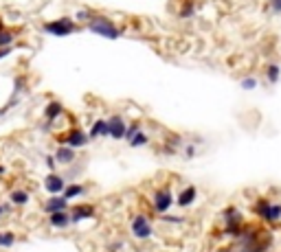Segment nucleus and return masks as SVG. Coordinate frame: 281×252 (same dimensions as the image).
<instances>
[{"instance_id":"9d476101","label":"nucleus","mask_w":281,"mask_h":252,"mask_svg":"<svg viewBox=\"0 0 281 252\" xmlns=\"http://www.w3.org/2000/svg\"><path fill=\"white\" fill-rule=\"evenodd\" d=\"M44 213L46 215H53V213H62L68 208V200H66L64 195H51L46 202H44Z\"/></svg>"},{"instance_id":"a878e982","label":"nucleus","mask_w":281,"mask_h":252,"mask_svg":"<svg viewBox=\"0 0 281 252\" xmlns=\"http://www.w3.org/2000/svg\"><path fill=\"white\" fill-rule=\"evenodd\" d=\"M240 86H242V90H255V88H257V79H255V77H244Z\"/></svg>"},{"instance_id":"c85d7f7f","label":"nucleus","mask_w":281,"mask_h":252,"mask_svg":"<svg viewBox=\"0 0 281 252\" xmlns=\"http://www.w3.org/2000/svg\"><path fill=\"white\" fill-rule=\"evenodd\" d=\"M46 164H48V169H51V173H55V167H57V160H55V156H46Z\"/></svg>"},{"instance_id":"f704fd0d","label":"nucleus","mask_w":281,"mask_h":252,"mask_svg":"<svg viewBox=\"0 0 281 252\" xmlns=\"http://www.w3.org/2000/svg\"><path fill=\"white\" fill-rule=\"evenodd\" d=\"M2 31H7V29H4V24H2V20H0V33H2Z\"/></svg>"},{"instance_id":"7c9ffc66","label":"nucleus","mask_w":281,"mask_h":252,"mask_svg":"<svg viewBox=\"0 0 281 252\" xmlns=\"http://www.w3.org/2000/svg\"><path fill=\"white\" fill-rule=\"evenodd\" d=\"M121 248H123V241H117V244H110V248H108V252H119Z\"/></svg>"},{"instance_id":"cd10ccee","label":"nucleus","mask_w":281,"mask_h":252,"mask_svg":"<svg viewBox=\"0 0 281 252\" xmlns=\"http://www.w3.org/2000/svg\"><path fill=\"white\" fill-rule=\"evenodd\" d=\"M268 4H271L275 13H281V0H268Z\"/></svg>"},{"instance_id":"393cba45","label":"nucleus","mask_w":281,"mask_h":252,"mask_svg":"<svg viewBox=\"0 0 281 252\" xmlns=\"http://www.w3.org/2000/svg\"><path fill=\"white\" fill-rule=\"evenodd\" d=\"M139 131H141V125L139 123H130L128 129H125V138L123 140H132V138H134V134H139Z\"/></svg>"},{"instance_id":"f03ea898","label":"nucleus","mask_w":281,"mask_h":252,"mask_svg":"<svg viewBox=\"0 0 281 252\" xmlns=\"http://www.w3.org/2000/svg\"><path fill=\"white\" fill-rule=\"evenodd\" d=\"M88 31L99 37H106V40H119L123 35V29H119L106 15H92V20L88 22Z\"/></svg>"},{"instance_id":"423d86ee","label":"nucleus","mask_w":281,"mask_h":252,"mask_svg":"<svg viewBox=\"0 0 281 252\" xmlns=\"http://www.w3.org/2000/svg\"><path fill=\"white\" fill-rule=\"evenodd\" d=\"M172 206H174V195H172V189H169V186H163V189H158L156 193H154L152 208L158 215H167Z\"/></svg>"},{"instance_id":"a211bd4d","label":"nucleus","mask_w":281,"mask_h":252,"mask_svg":"<svg viewBox=\"0 0 281 252\" xmlns=\"http://www.w3.org/2000/svg\"><path fill=\"white\" fill-rule=\"evenodd\" d=\"M84 193H86V186L79 184V182H73V184H66V189H64L62 195L66 197V200H75V197H79Z\"/></svg>"},{"instance_id":"4be33fe9","label":"nucleus","mask_w":281,"mask_h":252,"mask_svg":"<svg viewBox=\"0 0 281 252\" xmlns=\"http://www.w3.org/2000/svg\"><path fill=\"white\" fill-rule=\"evenodd\" d=\"M13 244H15V235L13 233H9V230L0 233V248H11Z\"/></svg>"},{"instance_id":"f257e3e1","label":"nucleus","mask_w":281,"mask_h":252,"mask_svg":"<svg viewBox=\"0 0 281 252\" xmlns=\"http://www.w3.org/2000/svg\"><path fill=\"white\" fill-rule=\"evenodd\" d=\"M273 246V235L262 233L260 228L244 226L238 237V252H266Z\"/></svg>"},{"instance_id":"bb28decb","label":"nucleus","mask_w":281,"mask_h":252,"mask_svg":"<svg viewBox=\"0 0 281 252\" xmlns=\"http://www.w3.org/2000/svg\"><path fill=\"white\" fill-rule=\"evenodd\" d=\"M77 20H86V22H90L92 20V13L88 9H81V11H77Z\"/></svg>"},{"instance_id":"ddd939ff","label":"nucleus","mask_w":281,"mask_h":252,"mask_svg":"<svg viewBox=\"0 0 281 252\" xmlns=\"http://www.w3.org/2000/svg\"><path fill=\"white\" fill-rule=\"evenodd\" d=\"M90 217H95V206H90V204L75 206L73 213H70V224H79V222L90 219Z\"/></svg>"},{"instance_id":"9b49d317","label":"nucleus","mask_w":281,"mask_h":252,"mask_svg":"<svg viewBox=\"0 0 281 252\" xmlns=\"http://www.w3.org/2000/svg\"><path fill=\"white\" fill-rule=\"evenodd\" d=\"M88 134L86 131H81V129H70L68 134H66V145L68 147H73V149H81V147H86L88 145Z\"/></svg>"},{"instance_id":"6e6552de","label":"nucleus","mask_w":281,"mask_h":252,"mask_svg":"<svg viewBox=\"0 0 281 252\" xmlns=\"http://www.w3.org/2000/svg\"><path fill=\"white\" fill-rule=\"evenodd\" d=\"M125 129H128V123H125L123 117L119 114H112L108 119V131H110V138L114 140H123L125 138Z\"/></svg>"},{"instance_id":"f8f14e48","label":"nucleus","mask_w":281,"mask_h":252,"mask_svg":"<svg viewBox=\"0 0 281 252\" xmlns=\"http://www.w3.org/2000/svg\"><path fill=\"white\" fill-rule=\"evenodd\" d=\"M196 200H198V189L194 184H189V186H185V189L178 193V197H176V204H178L180 208H187V206L194 204Z\"/></svg>"},{"instance_id":"7ed1b4c3","label":"nucleus","mask_w":281,"mask_h":252,"mask_svg":"<svg viewBox=\"0 0 281 252\" xmlns=\"http://www.w3.org/2000/svg\"><path fill=\"white\" fill-rule=\"evenodd\" d=\"M255 215L268 224H277L281 219V204L268 200V197H262L255 202Z\"/></svg>"},{"instance_id":"4468645a","label":"nucleus","mask_w":281,"mask_h":252,"mask_svg":"<svg viewBox=\"0 0 281 252\" xmlns=\"http://www.w3.org/2000/svg\"><path fill=\"white\" fill-rule=\"evenodd\" d=\"M75 158H77V151L68 145H62L55 149V160H57V164H73Z\"/></svg>"},{"instance_id":"473e14b6","label":"nucleus","mask_w":281,"mask_h":252,"mask_svg":"<svg viewBox=\"0 0 281 252\" xmlns=\"http://www.w3.org/2000/svg\"><path fill=\"white\" fill-rule=\"evenodd\" d=\"M11 51H13V48H11V46H9V48H0V59H2V57H7V55H9Z\"/></svg>"},{"instance_id":"b1692460","label":"nucleus","mask_w":281,"mask_h":252,"mask_svg":"<svg viewBox=\"0 0 281 252\" xmlns=\"http://www.w3.org/2000/svg\"><path fill=\"white\" fill-rule=\"evenodd\" d=\"M13 40H15V35L11 31H2L0 33V48H9L11 44H13Z\"/></svg>"},{"instance_id":"c9c22d12","label":"nucleus","mask_w":281,"mask_h":252,"mask_svg":"<svg viewBox=\"0 0 281 252\" xmlns=\"http://www.w3.org/2000/svg\"><path fill=\"white\" fill-rule=\"evenodd\" d=\"M4 211H7V208H4L2 204H0V215H2V213H4Z\"/></svg>"},{"instance_id":"5701e85b","label":"nucleus","mask_w":281,"mask_h":252,"mask_svg":"<svg viewBox=\"0 0 281 252\" xmlns=\"http://www.w3.org/2000/svg\"><path fill=\"white\" fill-rule=\"evenodd\" d=\"M180 18L183 20H189V18H194L196 15V4L194 2H187V4H183V7H180Z\"/></svg>"},{"instance_id":"39448f33","label":"nucleus","mask_w":281,"mask_h":252,"mask_svg":"<svg viewBox=\"0 0 281 252\" xmlns=\"http://www.w3.org/2000/svg\"><path fill=\"white\" fill-rule=\"evenodd\" d=\"M42 31L48 33V35H55V37H66V35H70V33L77 31V24L70 18H59V20H53V22H44Z\"/></svg>"},{"instance_id":"aec40b11","label":"nucleus","mask_w":281,"mask_h":252,"mask_svg":"<svg viewBox=\"0 0 281 252\" xmlns=\"http://www.w3.org/2000/svg\"><path fill=\"white\" fill-rule=\"evenodd\" d=\"M279 75H281L279 64H268V66H266V79L271 81V84H277V81H279Z\"/></svg>"},{"instance_id":"2f4dec72","label":"nucleus","mask_w":281,"mask_h":252,"mask_svg":"<svg viewBox=\"0 0 281 252\" xmlns=\"http://www.w3.org/2000/svg\"><path fill=\"white\" fill-rule=\"evenodd\" d=\"M165 217V222H167V224H180V222H183V217H169V215H163Z\"/></svg>"},{"instance_id":"72a5a7b5","label":"nucleus","mask_w":281,"mask_h":252,"mask_svg":"<svg viewBox=\"0 0 281 252\" xmlns=\"http://www.w3.org/2000/svg\"><path fill=\"white\" fill-rule=\"evenodd\" d=\"M4 171H7V169H4L2 164H0V175H4Z\"/></svg>"},{"instance_id":"c756f323","label":"nucleus","mask_w":281,"mask_h":252,"mask_svg":"<svg viewBox=\"0 0 281 252\" xmlns=\"http://www.w3.org/2000/svg\"><path fill=\"white\" fill-rule=\"evenodd\" d=\"M185 156H187V158H194V156H196V147H194V145H187V147H185Z\"/></svg>"},{"instance_id":"e433bc0d","label":"nucleus","mask_w":281,"mask_h":252,"mask_svg":"<svg viewBox=\"0 0 281 252\" xmlns=\"http://www.w3.org/2000/svg\"><path fill=\"white\" fill-rule=\"evenodd\" d=\"M4 112H7V110H4V108H0V117H2V114H4Z\"/></svg>"},{"instance_id":"dca6fc26","label":"nucleus","mask_w":281,"mask_h":252,"mask_svg":"<svg viewBox=\"0 0 281 252\" xmlns=\"http://www.w3.org/2000/svg\"><path fill=\"white\" fill-rule=\"evenodd\" d=\"M48 224H51L53 228H66V226H70V213L68 211L53 213V215H48Z\"/></svg>"},{"instance_id":"0eeeda50","label":"nucleus","mask_w":281,"mask_h":252,"mask_svg":"<svg viewBox=\"0 0 281 252\" xmlns=\"http://www.w3.org/2000/svg\"><path fill=\"white\" fill-rule=\"evenodd\" d=\"M130 230H132V235H134L136 239H141V241L150 239L154 235V226H152L150 219H147V215H134L132 217Z\"/></svg>"},{"instance_id":"f3484780","label":"nucleus","mask_w":281,"mask_h":252,"mask_svg":"<svg viewBox=\"0 0 281 252\" xmlns=\"http://www.w3.org/2000/svg\"><path fill=\"white\" fill-rule=\"evenodd\" d=\"M62 112H64V108H62V103L59 101H51L46 106V110H44V117H46L48 123H53L55 119H59L62 117Z\"/></svg>"},{"instance_id":"412c9836","label":"nucleus","mask_w":281,"mask_h":252,"mask_svg":"<svg viewBox=\"0 0 281 252\" xmlns=\"http://www.w3.org/2000/svg\"><path fill=\"white\" fill-rule=\"evenodd\" d=\"M147 142H150V136H147L145 131L141 129L139 134H134V138H132V140H128V145H130V147H145Z\"/></svg>"},{"instance_id":"20e7f679","label":"nucleus","mask_w":281,"mask_h":252,"mask_svg":"<svg viewBox=\"0 0 281 252\" xmlns=\"http://www.w3.org/2000/svg\"><path fill=\"white\" fill-rule=\"evenodd\" d=\"M224 226H227V235L229 237H235L238 239L242 235V230H244V217H242L240 208L235 206H229L227 211H224Z\"/></svg>"},{"instance_id":"6ab92c4d","label":"nucleus","mask_w":281,"mask_h":252,"mask_svg":"<svg viewBox=\"0 0 281 252\" xmlns=\"http://www.w3.org/2000/svg\"><path fill=\"white\" fill-rule=\"evenodd\" d=\"M11 204H15V206H24V204H29V193L26 191H22V189H15V191H11Z\"/></svg>"},{"instance_id":"2eb2a0df","label":"nucleus","mask_w":281,"mask_h":252,"mask_svg":"<svg viewBox=\"0 0 281 252\" xmlns=\"http://www.w3.org/2000/svg\"><path fill=\"white\" fill-rule=\"evenodd\" d=\"M101 136H110V131H108V121L97 119L95 123H92L90 131H88V138L95 140V138H101Z\"/></svg>"},{"instance_id":"1a4fd4ad","label":"nucleus","mask_w":281,"mask_h":252,"mask_svg":"<svg viewBox=\"0 0 281 252\" xmlns=\"http://www.w3.org/2000/svg\"><path fill=\"white\" fill-rule=\"evenodd\" d=\"M44 189H46L51 195H62L64 189H66L64 175H59V173H48L46 178H44Z\"/></svg>"}]
</instances>
